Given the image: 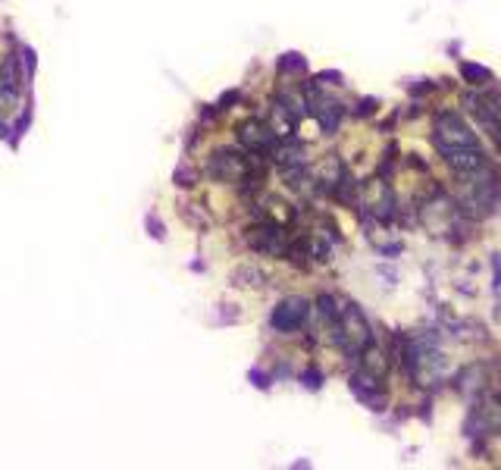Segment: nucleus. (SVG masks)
<instances>
[{"label": "nucleus", "mask_w": 501, "mask_h": 470, "mask_svg": "<svg viewBox=\"0 0 501 470\" xmlns=\"http://www.w3.org/2000/svg\"><path fill=\"white\" fill-rule=\"evenodd\" d=\"M148 226H150V235H154V239H163V226H160V223H154V217L148 219Z\"/></svg>", "instance_id": "6e6552de"}, {"label": "nucleus", "mask_w": 501, "mask_h": 470, "mask_svg": "<svg viewBox=\"0 0 501 470\" xmlns=\"http://www.w3.org/2000/svg\"><path fill=\"white\" fill-rule=\"evenodd\" d=\"M307 313H311V304H307L304 298H285L276 304V311H273L270 323L276 333H295V329L304 326Z\"/></svg>", "instance_id": "f03ea898"}, {"label": "nucleus", "mask_w": 501, "mask_h": 470, "mask_svg": "<svg viewBox=\"0 0 501 470\" xmlns=\"http://www.w3.org/2000/svg\"><path fill=\"white\" fill-rule=\"evenodd\" d=\"M461 72H464V79H470L473 85H482V82H489V69H482V66H473V63H464L461 66Z\"/></svg>", "instance_id": "39448f33"}, {"label": "nucleus", "mask_w": 501, "mask_h": 470, "mask_svg": "<svg viewBox=\"0 0 501 470\" xmlns=\"http://www.w3.org/2000/svg\"><path fill=\"white\" fill-rule=\"evenodd\" d=\"M210 176L219 179V182H242L244 176H248V160H244L242 154H235V150H217V154L210 157Z\"/></svg>", "instance_id": "7ed1b4c3"}, {"label": "nucleus", "mask_w": 501, "mask_h": 470, "mask_svg": "<svg viewBox=\"0 0 501 470\" xmlns=\"http://www.w3.org/2000/svg\"><path fill=\"white\" fill-rule=\"evenodd\" d=\"M435 148L445 157V154H454V150H473L480 148V141H476L473 129L458 113H442L435 119Z\"/></svg>", "instance_id": "f257e3e1"}, {"label": "nucleus", "mask_w": 501, "mask_h": 470, "mask_svg": "<svg viewBox=\"0 0 501 470\" xmlns=\"http://www.w3.org/2000/svg\"><path fill=\"white\" fill-rule=\"evenodd\" d=\"M238 141L250 150H273L276 148V129L260 119H248L238 126Z\"/></svg>", "instance_id": "20e7f679"}, {"label": "nucleus", "mask_w": 501, "mask_h": 470, "mask_svg": "<svg viewBox=\"0 0 501 470\" xmlns=\"http://www.w3.org/2000/svg\"><path fill=\"white\" fill-rule=\"evenodd\" d=\"M22 57H26V69H28V72H35V50L26 48V50H22Z\"/></svg>", "instance_id": "0eeeda50"}, {"label": "nucleus", "mask_w": 501, "mask_h": 470, "mask_svg": "<svg viewBox=\"0 0 501 470\" xmlns=\"http://www.w3.org/2000/svg\"><path fill=\"white\" fill-rule=\"evenodd\" d=\"M279 66L282 69H304V60H301L298 54H285L282 60H279Z\"/></svg>", "instance_id": "423d86ee"}]
</instances>
